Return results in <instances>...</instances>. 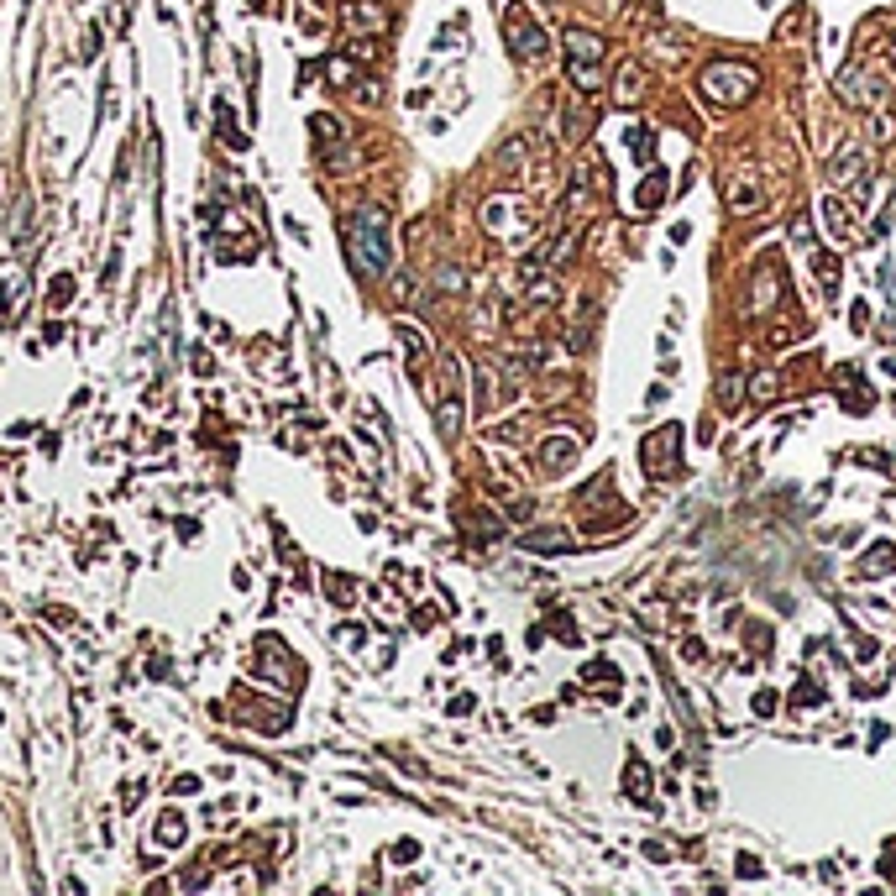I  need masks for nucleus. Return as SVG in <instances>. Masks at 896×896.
I'll return each mask as SVG.
<instances>
[{"label": "nucleus", "instance_id": "1", "mask_svg": "<svg viewBox=\"0 0 896 896\" xmlns=\"http://www.w3.org/2000/svg\"><path fill=\"white\" fill-rule=\"evenodd\" d=\"M697 90L713 100V106H744L755 90H760V74L750 68V63H708L703 68V79H697Z\"/></svg>", "mask_w": 896, "mask_h": 896}, {"label": "nucleus", "instance_id": "2", "mask_svg": "<svg viewBox=\"0 0 896 896\" xmlns=\"http://www.w3.org/2000/svg\"><path fill=\"white\" fill-rule=\"evenodd\" d=\"M603 37H593V32H566V74H571V84L582 90V95H598L603 90Z\"/></svg>", "mask_w": 896, "mask_h": 896}, {"label": "nucleus", "instance_id": "3", "mask_svg": "<svg viewBox=\"0 0 896 896\" xmlns=\"http://www.w3.org/2000/svg\"><path fill=\"white\" fill-rule=\"evenodd\" d=\"M351 263H357V273H383L389 268V241H383V216L378 210H362L351 221Z\"/></svg>", "mask_w": 896, "mask_h": 896}, {"label": "nucleus", "instance_id": "4", "mask_svg": "<svg viewBox=\"0 0 896 896\" xmlns=\"http://www.w3.org/2000/svg\"><path fill=\"white\" fill-rule=\"evenodd\" d=\"M504 32H508V53L519 63H540L546 58V32H540V21L524 5H508L504 11Z\"/></svg>", "mask_w": 896, "mask_h": 896}, {"label": "nucleus", "instance_id": "5", "mask_svg": "<svg viewBox=\"0 0 896 896\" xmlns=\"http://www.w3.org/2000/svg\"><path fill=\"white\" fill-rule=\"evenodd\" d=\"M724 194H728V210H734V216H755V210H766V184H760L750 169L728 173Z\"/></svg>", "mask_w": 896, "mask_h": 896}, {"label": "nucleus", "instance_id": "6", "mask_svg": "<svg viewBox=\"0 0 896 896\" xmlns=\"http://www.w3.org/2000/svg\"><path fill=\"white\" fill-rule=\"evenodd\" d=\"M676 446H681V430H676V425H666L656 441H645V472H650V477H672L676 467H681V461H676Z\"/></svg>", "mask_w": 896, "mask_h": 896}, {"label": "nucleus", "instance_id": "7", "mask_svg": "<svg viewBox=\"0 0 896 896\" xmlns=\"http://www.w3.org/2000/svg\"><path fill=\"white\" fill-rule=\"evenodd\" d=\"M577 451H582L577 436H551V441L540 446V472H546V477H561L566 467H577Z\"/></svg>", "mask_w": 896, "mask_h": 896}, {"label": "nucleus", "instance_id": "8", "mask_svg": "<svg viewBox=\"0 0 896 896\" xmlns=\"http://www.w3.org/2000/svg\"><path fill=\"white\" fill-rule=\"evenodd\" d=\"M771 294L782 299V263H771V257H766V263L755 268V299H750V310L760 315V310L771 304Z\"/></svg>", "mask_w": 896, "mask_h": 896}, {"label": "nucleus", "instance_id": "9", "mask_svg": "<svg viewBox=\"0 0 896 896\" xmlns=\"http://www.w3.org/2000/svg\"><path fill=\"white\" fill-rule=\"evenodd\" d=\"M813 279H823V299L834 304V299H839V257H834V252H818V257H813Z\"/></svg>", "mask_w": 896, "mask_h": 896}, {"label": "nucleus", "instance_id": "10", "mask_svg": "<svg viewBox=\"0 0 896 896\" xmlns=\"http://www.w3.org/2000/svg\"><path fill=\"white\" fill-rule=\"evenodd\" d=\"M341 16H346V27H351V32H378V27L389 21V16H383L378 5H362V0H357V5H346Z\"/></svg>", "mask_w": 896, "mask_h": 896}, {"label": "nucleus", "instance_id": "11", "mask_svg": "<svg viewBox=\"0 0 896 896\" xmlns=\"http://www.w3.org/2000/svg\"><path fill=\"white\" fill-rule=\"evenodd\" d=\"M640 90H645V74H640L634 63H624V68H618V106H634Z\"/></svg>", "mask_w": 896, "mask_h": 896}, {"label": "nucleus", "instance_id": "12", "mask_svg": "<svg viewBox=\"0 0 896 896\" xmlns=\"http://www.w3.org/2000/svg\"><path fill=\"white\" fill-rule=\"evenodd\" d=\"M661 205H666V173L656 169L640 184V210H661Z\"/></svg>", "mask_w": 896, "mask_h": 896}, {"label": "nucleus", "instance_id": "13", "mask_svg": "<svg viewBox=\"0 0 896 896\" xmlns=\"http://www.w3.org/2000/svg\"><path fill=\"white\" fill-rule=\"evenodd\" d=\"M153 839H158V844H169V849H173V844H184V818H178V813H163V818H158V834H153Z\"/></svg>", "mask_w": 896, "mask_h": 896}, {"label": "nucleus", "instance_id": "14", "mask_svg": "<svg viewBox=\"0 0 896 896\" xmlns=\"http://www.w3.org/2000/svg\"><path fill=\"white\" fill-rule=\"evenodd\" d=\"M892 561H896V551H892V546H876V551H870V556L860 561V577H876V571H886V566H892Z\"/></svg>", "mask_w": 896, "mask_h": 896}, {"label": "nucleus", "instance_id": "15", "mask_svg": "<svg viewBox=\"0 0 896 896\" xmlns=\"http://www.w3.org/2000/svg\"><path fill=\"white\" fill-rule=\"evenodd\" d=\"M629 791L645 802V766H640V760H629Z\"/></svg>", "mask_w": 896, "mask_h": 896}, {"label": "nucleus", "instance_id": "16", "mask_svg": "<svg viewBox=\"0 0 896 896\" xmlns=\"http://www.w3.org/2000/svg\"><path fill=\"white\" fill-rule=\"evenodd\" d=\"M797 697H802V708H813V703H823V692H813V681H802V687H797Z\"/></svg>", "mask_w": 896, "mask_h": 896}, {"label": "nucleus", "instance_id": "17", "mask_svg": "<svg viewBox=\"0 0 896 896\" xmlns=\"http://www.w3.org/2000/svg\"><path fill=\"white\" fill-rule=\"evenodd\" d=\"M739 876H750V881H755V876H760V860H755V854H739Z\"/></svg>", "mask_w": 896, "mask_h": 896}, {"label": "nucleus", "instance_id": "18", "mask_svg": "<svg viewBox=\"0 0 896 896\" xmlns=\"http://www.w3.org/2000/svg\"><path fill=\"white\" fill-rule=\"evenodd\" d=\"M791 236H797V241H813V225H807V216H797V221H791Z\"/></svg>", "mask_w": 896, "mask_h": 896}, {"label": "nucleus", "instance_id": "19", "mask_svg": "<svg viewBox=\"0 0 896 896\" xmlns=\"http://www.w3.org/2000/svg\"><path fill=\"white\" fill-rule=\"evenodd\" d=\"M849 320H854V331H865V326H870V310H865V304H854V310H849Z\"/></svg>", "mask_w": 896, "mask_h": 896}, {"label": "nucleus", "instance_id": "20", "mask_svg": "<svg viewBox=\"0 0 896 896\" xmlns=\"http://www.w3.org/2000/svg\"><path fill=\"white\" fill-rule=\"evenodd\" d=\"M755 713H776V692H760V697H755Z\"/></svg>", "mask_w": 896, "mask_h": 896}, {"label": "nucleus", "instance_id": "21", "mask_svg": "<svg viewBox=\"0 0 896 896\" xmlns=\"http://www.w3.org/2000/svg\"><path fill=\"white\" fill-rule=\"evenodd\" d=\"M68 294H74V279H58V283H53V304H63Z\"/></svg>", "mask_w": 896, "mask_h": 896}, {"label": "nucleus", "instance_id": "22", "mask_svg": "<svg viewBox=\"0 0 896 896\" xmlns=\"http://www.w3.org/2000/svg\"><path fill=\"white\" fill-rule=\"evenodd\" d=\"M173 791H178V797H189V791H200V782H194V776H178V782H173Z\"/></svg>", "mask_w": 896, "mask_h": 896}]
</instances>
